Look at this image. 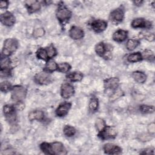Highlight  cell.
<instances>
[{
	"mask_svg": "<svg viewBox=\"0 0 155 155\" xmlns=\"http://www.w3.org/2000/svg\"><path fill=\"white\" fill-rule=\"evenodd\" d=\"M56 16L60 23L65 24L71 18V12L68 8L66 7L62 2H60L56 10Z\"/></svg>",
	"mask_w": 155,
	"mask_h": 155,
	"instance_id": "obj_1",
	"label": "cell"
},
{
	"mask_svg": "<svg viewBox=\"0 0 155 155\" xmlns=\"http://www.w3.org/2000/svg\"><path fill=\"white\" fill-rule=\"evenodd\" d=\"M18 47V41L15 38H7L4 41L2 50V56H9L13 53Z\"/></svg>",
	"mask_w": 155,
	"mask_h": 155,
	"instance_id": "obj_2",
	"label": "cell"
},
{
	"mask_svg": "<svg viewBox=\"0 0 155 155\" xmlns=\"http://www.w3.org/2000/svg\"><path fill=\"white\" fill-rule=\"evenodd\" d=\"M11 91L12 99L16 103L19 102H23V100L25 98L27 93L26 88L22 85H19L13 86Z\"/></svg>",
	"mask_w": 155,
	"mask_h": 155,
	"instance_id": "obj_3",
	"label": "cell"
},
{
	"mask_svg": "<svg viewBox=\"0 0 155 155\" xmlns=\"http://www.w3.org/2000/svg\"><path fill=\"white\" fill-rule=\"evenodd\" d=\"M15 105L7 104L3 107V113L7 122L11 125L15 124L17 120V116Z\"/></svg>",
	"mask_w": 155,
	"mask_h": 155,
	"instance_id": "obj_4",
	"label": "cell"
},
{
	"mask_svg": "<svg viewBox=\"0 0 155 155\" xmlns=\"http://www.w3.org/2000/svg\"><path fill=\"white\" fill-rule=\"evenodd\" d=\"M34 79L37 84L40 85H47L51 83L53 81V78L50 73L44 70L38 73L35 76Z\"/></svg>",
	"mask_w": 155,
	"mask_h": 155,
	"instance_id": "obj_5",
	"label": "cell"
},
{
	"mask_svg": "<svg viewBox=\"0 0 155 155\" xmlns=\"http://www.w3.org/2000/svg\"><path fill=\"white\" fill-rule=\"evenodd\" d=\"M117 135V131L115 127L111 126H106L104 129L98 133V137L102 140L113 139Z\"/></svg>",
	"mask_w": 155,
	"mask_h": 155,
	"instance_id": "obj_6",
	"label": "cell"
},
{
	"mask_svg": "<svg viewBox=\"0 0 155 155\" xmlns=\"http://www.w3.org/2000/svg\"><path fill=\"white\" fill-rule=\"evenodd\" d=\"M50 152L51 155H64L67 153L64 144L60 142L50 143Z\"/></svg>",
	"mask_w": 155,
	"mask_h": 155,
	"instance_id": "obj_7",
	"label": "cell"
},
{
	"mask_svg": "<svg viewBox=\"0 0 155 155\" xmlns=\"http://www.w3.org/2000/svg\"><path fill=\"white\" fill-rule=\"evenodd\" d=\"M124 18V11L121 7L113 10L110 14L109 19L113 24H117L121 22Z\"/></svg>",
	"mask_w": 155,
	"mask_h": 155,
	"instance_id": "obj_8",
	"label": "cell"
},
{
	"mask_svg": "<svg viewBox=\"0 0 155 155\" xmlns=\"http://www.w3.org/2000/svg\"><path fill=\"white\" fill-rule=\"evenodd\" d=\"M0 21L4 25L11 27L15 24L16 19L15 16L11 12H5L1 15Z\"/></svg>",
	"mask_w": 155,
	"mask_h": 155,
	"instance_id": "obj_9",
	"label": "cell"
},
{
	"mask_svg": "<svg viewBox=\"0 0 155 155\" xmlns=\"http://www.w3.org/2000/svg\"><path fill=\"white\" fill-rule=\"evenodd\" d=\"M74 94L73 86L69 83H64L61 87V95L64 99H68Z\"/></svg>",
	"mask_w": 155,
	"mask_h": 155,
	"instance_id": "obj_10",
	"label": "cell"
},
{
	"mask_svg": "<svg viewBox=\"0 0 155 155\" xmlns=\"http://www.w3.org/2000/svg\"><path fill=\"white\" fill-rule=\"evenodd\" d=\"M131 25V27L134 28H151L152 27V23L151 22L146 21L142 18H138L133 19Z\"/></svg>",
	"mask_w": 155,
	"mask_h": 155,
	"instance_id": "obj_11",
	"label": "cell"
},
{
	"mask_svg": "<svg viewBox=\"0 0 155 155\" xmlns=\"http://www.w3.org/2000/svg\"><path fill=\"white\" fill-rule=\"evenodd\" d=\"M92 30L96 33H101L104 31L107 28V22L102 19H97L93 21L91 24Z\"/></svg>",
	"mask_w": 155,
	"mask_h": 155,
	"instance_id": "obj_12",
	"label": "cell"
},
{
	"mask_svg": "<svg viewBox=\"0 0 155 155\" xmlns=\"http://www.w3.org/2000/svg\"><path fill=\"white\" fill-rule=\"evenodd\" d=\"M71 107V104L68 102H64L61 104L55 110V114L58 117H64L67 114Z\"/></svg>",
	"mask_w": 155,
	"mask_h": 155,
	"instance_id": "obj_13",
	"label": "cell"
},
{
	"mask_svg": "<svg viewBox=\"0 0 155 155\" xmlns=\"http://www.w3.org/2000/svg\"><path fill=\"white\" fill-rule=\"evenodd\" d=\"M104 151L107 154H119L122 153V148L113 143H107L104 145Z\"/></svg>",
	"mask_w": 155,
	"mask_h": 155,
	"instance_id": "obj_14",
	"label": "cell"
},
{
	"mask_svg": "<svg viewBox=\"0 0 155 155\" xmlns=\"http://www.w3.org/2000/svg\"><path fill=\"white\" fill-rule=\"evenodd\" d=\"M25 4L27 11L30 14L39 11L41 7V2L38 1H27L25 2Z\"/></svg>",
	"mask_w": 155,
	"mask_h": 155,
	"instance_id": "obj_15",
	"label": "cell"
},
{
	"mask_svg": "<svg viewBox=\"0 0 155 155\" xmlns=\"http://www.w3.org/2000/svg\"><path fill=\"white\" fill-rule=\"evenodd\" d=\"M69 35L73 39L78 40L82 39L84 36V31L79 27L73 26L69 31Z\"/></svg>",
	"mask_w": 155,
	"mask_h": 155,
	"instance_id": "obj_16",
	"label": "cell"
},
{
	"mask_svg": "<svg viewBox=\"0 0 155 155\" xmlns=\"http://www.w3.org/2000/svg\"><path fill=\"white\" fill-rule=\"evenodd\" d=\"M119 84V79L117 78H110L104 81V87L107 90H115Z\"/></svg>",
	"mask_w": 155,
	"mask_h": 155,
	"instance_id": "obj_17",
	"label": "cell"
},
{
	"mask_svg": "<svg viewBox=\"0 0 155 155\" xmlns=\"http://www.w3.org/2000/svg\"><path fill=\"white\" fill-rule=\"evenodd\" d=\"M128 36V31L124 30L119 29L116 30L113 35V39L117 42H122L126 40Z\"/></svg>",
	"mask_w": 155,
	"mask_h": 155,
	"instance_id": "obj_18",
	"label": "cell"
},
{
	"mask_svg": "<svg viewBox=\"0 0 155 155\" xmlns=\"http://www.w3.org/2000/svg\"><path fill=\"white\" fill-rule=\"evenodd\" d=\"M28 119L30 121L33 120H42L44 118V113L42 110H36L30 111L28 113Z\"/></svg>",
	"mask_w": 155,
	"mask_h": 155,
	"instance_id": "obj_19",
	"label": "cell"
},
{
	"mask_svg": "<svg viewBox=\"0 0 155 155\" xmlns=\"http://www.w3.org/2000/svg\"><path fill=\"white\" fill-rule=\"evenodd\" d=\"M132 77L137 83L143 84L147 80V75L142 71H134L132 73Z\"/></svg>",
	"mask_w": 155,
	"mask_h": 155,
	"instance_id": "obj_20",
	"label": "cell"
},
{
	"mask_svg": "<svg viewBox=\"0 0 155 155\" xmlns=\"http://www.w3.org/2000/svg\"><path fill=\"white\" fill-rule=\"evenodd\" d=\"M107 45L104 42H100L98 44H97L95 46V51L96 54L100 56H104L105 55V53L108 52L107 50Z\"/></svg>",
	"mask_w": 155,
	"mask_h": 155,
	"instance_id": "obj_21",
	"label": "cell"
},
{
	"mask_svg": "<svg viewBox=\"0 0 155 155\" xmlns=\"http://www.w3.org/2000/svg\"><path fill=\"white\" fill-rule=\"evenodd\" d=\"M56 70H58V64L53 59H49L45 64L44 71H46L48 73H51Z\"/></svg>",
	"mask_w": 155,
	"mask_h": 155,
	"instance_id": "obj_22",
	"label": "cell"
},
{
	"mask_svg": "<svg viewBox=\"0 0 155 155\" xmlns=\"http://www.w3.org/2000/svg\"><path fill=\"white\" fill-rule=\"evenodd\" d=\"M66 77L71 82H79L83 78V74L81 72L74 71L68 74Z\"/></svg>",
	"mask_w": 155,
	"mask_h": 155,
	"instance_id": "obj_23",
	"label": "cell"
},
{
	"mask_svg": "<svg viewBox=\"0 0 155 155\" xmlns=\"http://www.w3.org/2000/svg\"><path fill=\"white\" fill-rule=\"evenodd\" d=\"M142 59H142V54L140 52L133 53L130 54L127 56V61L129 62H131V63L137 62L142 61Z\"/></svg>",
	"mask_w": 155,
	"mask_h": 155,
	"instance_id": "obj_24",
	"label": "cell"
},
{
	"mask_svg": "<svg viewBox=\"0 0 155 155\" xmlns=\"http://www.w3.org/2000/svg\"><path fill=\"white\" fill-rule=\"evenodd\" d=\"M99 107V101L97 97H92L89 102L88 108L91 112H96Z\"/></svg>",
	"mask_w": 155,
	"mask_h": 155,
	"instance_id": "obj_25",
	"label": "cell"
},
{
	"mask_svg": "<svg viewBox=\"0 0 155 155\" xmlns=\"http://www.w3.org/2000/svg\"><path fill=\"white\" fill-rule=\"evenodd\" d=\"M140 44V42L138 39H128L127 42L126 47L128 50L133 51Z\"/></svg>",
	"mask_w": 155,
	"mask_h": 155,
	"instance_id": "obj_26",
	"label": "cell"
},
{
	"mask_svg": "<svg viewBox=\"0 0 155 155\" xmlns=\"http://www.w3.org/2000/svg\"><path fill=\"white\" fill-rule=\"evenodd\" d=\"M142 54V59L147 60L150 62H154V54L151 50L147 49L144 50Z\"/></svg>",
	"mask_w": 155,
	"mask_h": 155,
	"instance_id": "obj_27",
	"label": "cell"
},
{
	"mask_svg": "<svg viewBox=\"0 0 155 155\" xmlns=\"http://www.w3.org/2000/svg\"><path fill=\"white\" fill-rule=\"evenodd\" d=\"M76 130L75 128L69 125H65L63 129V133L64 135L68 137L73 136L76 134Z\"/></svg>",
	"mask_w": 155,
	"mask_h": 155,
	"instance_id": "obj_28",
	"label": "cell"
},
{
	"mask_svg": "<svg viewBox=\"0 0 155 155\" xmlns=\"http://www.w3.org/2000/svg\"><path fill=\"white\" fill-rule=\"evenodd\" d=\"M36 56L38 59H41L44 61H48L49 60L46 48H40L36 51Z\"/></svg>",
	"mask_w": 155,
	"mask_h": 155,
	"instance_id": "obj_29",
	"label": "cell"
},
{
	"mask_svg": "<svg viewBox=\"0 0 155 155\" xmlns=\"http://www.w3.org/2000/svg\"><path fill=\"white\" fill-rule=\"evenodd\" d=\"M139 110L143 114H150L154 112V107L153 105H141L139 106Z\"/></svg>",
	"mask_w": 155,
	"mask_h": 155,
	"instance_id": "obj_30",
	"label": "cell"
},
{
	"mask_svg": "<svg viewBox=\"0 0 155 155\" xmlns=\"http://www.w3.org/2000/svg\"><path fill=\"white\" fill-rule=\"evenodd\" d=\"M71 69V65L67 62H62L58 64V70L62 73H67Z\"/></svg>",
	"mask_w": 155,
	"mask_h": 155,
	"instance_id": "obj_31",
	"label": "cell"
},
{
	"mask_svg": "<svg viewBox=\"0 0 155 155\" xmlns=\"http://www.w3.org/2000/svg\"><path fill=\"white\" fill-rule=\"evenodd\" d=\"M105 127H106V125H105V122L104 119H102L101 118H98L96 120L95 127H96V129L97 130V131H98V133L102 131Z\"/></svg>",
	"mask_w": 155,
	"mask_h": 155,
	"instance_id": "obj_32",
	"label": "cell"
},
{
	"mask_svg": "<svg viewBox=\"0 0 155 155\" xmlns=\"http://www.w3.org/2000/svg\"><path fill=\"white\" fill-rule=\"evenodd\" d=\"M12 84L8 81H3L1 82L0 84V89L1 91L2 92H8L9 91H11L12 89Z\"/></svg>",
	"mask_w": 155,
	"mask_h": 155,
	"instance_id": "obj_33",
	"label": "cell"
},
{
	"mask_svg": "<svg viewBox=\"0 0 155 155\" xmlns=\"http://www.w3.org/2000/svg\"><path fill=\"white\" fill-rule=\"evenodd\" d=\"M46 50H47V55H48V57L49 59L53 58V57H54L57 54L56 50L53 45H50L48 47H47Z\"/></svg>",
	"mask_w": 155,
	"mask_h": 155,
	"instance_id": "obj_34",
	"label": "cell"
},
{
	"mask_svg": "<svg viewBox=\"0 0 155 155\" xmlns=\"http://www.w3.org/2000/svg\"><path fill=\"white\" fill-rule=\"evenodd\" d=\"M10 63L11 60L8 58V56H1V68H6V67H10Z\"/></svg>",
	"mask_w": 155,
	"mask_h": 155,
	"instance_id": "obj_35",
	"label": "cell"
},
{
	"mask_svg": "<svg viewBox=\"0 0 155 155\" xmlns=\"http://www.w3.org/2000/svg\"><path fill=\"white\" fill-rule=\"evenodd\" d=\"M116 91L111 94V96H110V101H114L116 99H117L118 98L120 97L121 96H122L124 95V92L122 91V90L120 89H116Z\"/></svg>",
	"mask_w": 155,
	"mask_h": 155,
	"instance_id": "obj_36",
	"label": "cell"
},
{
	"mask_svg": "<svg viewBox=\"0 0 155 155\" xmlns=\"http://www.w3.org/2000/svg\"><path fill=\"white\" fill-rule=\"evenodd\" d=\"M0 74H1V76L2 78L10 77L12 74V69L10 67L2 68H1Z\"/></svg>",
	"mask_w": 155,
	"mask_h": 155,
	"instance_id": "obj_37",
	"label": "cell"
},
{
	"mask_svg": "<svg viewBox=\"0 0 155 155\" xmlns=\"http://www.w3.org/2000/svg\"><path fill=\"white\" fill-rule=\"evenodd\" d=\"M45 35V30L42 27H39L34 30L33 35L35 38H38L39 37H42Z\"/></svg>",
	"mask_w": 155,
	"mask_h": 155,
	"instance_id": "obj_38",
	"label": "cell"
},
{
	"mask_svg": "<svg viewBox=\"0 0 155 155\" xmlns=\"http://www.w3.org/2000/svg\"><path fill=\"white\" fill-rule=\"evenodd\" d=\"M40 149L41 150V151L46 154H50V143H47V142H42L40 146Z\"/></svg>",
	"mask_w": 155,
	"mask_h": 155,
	"instance_id": "obj_39",
	"label": "cell"
},
{
	"mask_svg": "<svg viewBox=\"0 0 155 155\" xmlns=\"http://www.w3.org/2000/svg\"><path fill=\"white\" fill-rule=\"evenodd\" d=\"M140 154H154V149L151 148H145L142 150V151L140 153Z\"/></svg>",
	"mask_w": 155,
	"mask_h": 155,
	"instance_id": "obj_40",
	"label": "cell"
},
{
	"mask_svg": "<svg viewBox=\"0 0 155 155\" xmlns=\"http://www.w3.org/2000/svg\"><path fill=\"white\" fill-rule=\"evenodd\" d=\"M15 107L16 110H19V111H22L24 108L25 105L23 103V102H16V103Z\"/></svg>",
	"mask_w": 155,
	"mask_h": 155,
	"instance_id": "obj_41",
	"label": "cell"
},
{
	"mask_svg": "<svg viewBox=\"0 0 155 155\" xmlns=\"http://www.w3.org/2000/svg\"><path fill=\"white\" fill-rule=\"evenodd\" d=\"M145 38L148 41H153L154 40V35L153 33H148L145 35Z\"/></svg>",
	"mask_w": 155,
	"mask_h": 155,
	"instance_id": "obj_42",
	"label": "cell"
},
{
	"mask_svg": "<svg viewBox=\"0 0 155 155\" xmlns=\"http://www.w3.org/2000/svg\"><path fill=\"white\" fill-rule=\"evenodd\" d=\"M8 6V1H1L0 2V8L1 9H6Z\"/></svg>",
	"mask_w": 155,
	"mask_h": 155,
	"instance_id": "obj_43",
	"label": "cell"
},
{
	"mask_svg": "<svg viewBox=\"0 0 155 155\" xmlns=\"http://www.w3.org/2000/svg\"><path fill=\"white\" fill-rule=\"evenodd\" d=\"M148 130L150 133V134H154V124L153 122L150 124V125L148 126Z\"/></svg>",
	"mask_w": 155,
	"mask_h": 155,
	"instance_id": "obj_44",
	"label": "cell"
},
{
	"mask_svg": "<svg viewBox=\"0 0 155 155\" xmlns=\"http://www.w3.org/2000/svg\"><path fill=\"white\" fill-rule=\"evenodd\" d=\"M143 2V1H133V3L134 4V5H137V6L141 5Z\"/></svg>",
	"mask_w": 155,
	"mask_h": 155,
	"instance_id": "obj_45",
	"label": "cell"
}]
</instances>
